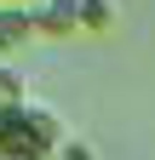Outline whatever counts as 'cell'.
Masks as SVG:
<instances>
[{
  "label": "cell",
  "instance_id": "1",
  "mask_svg": "<svg viewBox=\"0 0 155 160\" xmlns=\"http://www.w3.org/2000/svg\"><path fill=\"white\" fill-rule=\"evenodd\" d=\"M63 149V132L46 109H17V114H0V160H52Z\"/></svg>",
  "mask_w": 155,
  "mask_h": 160
},
{
  "label": "cell",
  "instance_id": "2",
  "mask_svg": "<svg viewBox=\"0 0 155 160\" xmlns=\"http://www.w3.org/2000/svg\"><path fill=\"white\" fill-rule=\"evenodd\" d=\"M29 17H35V34H46V40L81 34V0H35Z\"/></svg>",
  "mask_w": 155,
  "mask_h": 160
},
{
  "label": "cell",
  "instance_id": "3",
  "mask_svg": "<svg viewBox=\"0 0 155 160\" xmlns=\"http://www.w3.org/2000/svg\"><path fill=\"white\" fill-rule=\"evenodd\" d=\"M35 40V17L29 6H0V52H17Z\"/></svg>",
  "mask_w": 155,
  "mask_h": 160
},
{
  "label": "cell",
  "instance_id": "4",
  "mask_svg": "<svg viewBox=\"0 0 155 160\" xmlns=\"http://www.w3.org/2000/svg\"><path fill=\"white\" fill-rule=\"evenodd\" d=\"M109 29H115L109 0H81V34H109Z\"/></svg>",
  "mask_w": 155,
  "mask_h": 160
},
{
  "label": "cell",
  "instance_id": "5",
  "mask_svg": "<svg viewBox=\"0 0 155 160\" xmlns=\"http://www.w3.org/2000/svg\"><path fill=\"white\" fill-rule=\"evenodd\" d=\"M17 109H29V97H23V80H17L12 69H0V114H17Z\"/></svg>",
  "mask_w": 155,
  "mask_h": 160
},
{
  "label": "cell",
  "instance_id": "6",
  "mask_svg": "<svg viewBox=\"0 0 155 160\" xmlns=\"http://www.w3.org/2000/svg\"><path fill=\"white\" fill-rule=\"evenodd\" d=\"M52 160H92V149H86V143H63Z\"/></svg>",
  "mask_w": 155,
  "mask_h": 160
},
{
  "label": "cell",
  "instance_id": "7",
  "mask_svg": "<svg viewBox=\"0 0 155 160\" xmlns=\"http://www.w3.org/2000/svg\"><path fill=\"white\" fill-rule=\"evenodd\" d=\"M0 6H35V0H0Z\"/></svg>",
  "mask_w": 155,
  "mask_h": 160
}]
</instances>
